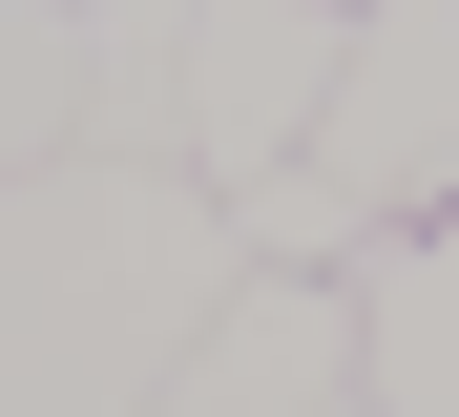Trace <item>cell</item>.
<instances>
[{"mask_svg":"<svg viewBox=\"0 0 459 417\" xmlns=\"http://www.w3.org/2000/svg\"><path fill=\"white\" fill-rule=\"evenodd\" d=\"M146 417H355V272H230Z\"/></svg>","mask_w":459,"mask_h":417,"instance_id":"cell-4","label":"cell"},{"mask_svg":"<svg viewBox=\"0 0 459 417\" xmlns=\"http://www.w3.org/2000/svg\"><path fill=\"white\" fill-rule=\"evenodd\" d=\"M230 209L188 167H42L0 188V417H146L168 355L230 313Z\"/></svg>","mask_w":459,"mask_h":417,"instance_id":"cell-1","label":"cell"},{"mask_svg":"<svg viewBox=\"0 0 459 417\" xmlns=\"http://www.w3.org/2000/svg\"><path fill=\"white\" fill-rule=\"evenodd\" d=\"M334 63H355V0H188V188L251 209L272 167L314 146Z\"/></svg>","mask_w":459,"mask_h":417,"instance_id":"cell-3","label":"cell"},{"mask_svg":"<svg viewBox=\"0 0 459 417\" xmlns=\"http://www.w3.org/2000/svg\"><path fill=\"white\" fill-rule=\"evenodd\" d=\"M314 188L397 250V230H459V0H355V63L314 105Z\"/></svg>","mask_w":459,"mask_h":417,"instance_id":"cell-2","label":"cell"},{"mask_svg":"<svg viewBox=\"0 0 459 417\" xmlns=\"http://www.w3.org/2000/svg\"><path fill=\"white\" fill-rule=\"evenodd\" d=\"M84 167H188V0H84Z\"/></svg>","mask_w":459,"mask_h":417,"instance_id":"cell-6","label":"cell"},{"mask_svg":"<svg viewBox=\"0 0 459 417\" xmlns=\"http://www.w3.org/2000/svg\"><path fill=\"white\" fill-rule=\"evenodd\" d=\"M355 417H459V230H397L355 272Z\"/></svg>","mask_w":459,"mask_h":417,"instance_id":"cell-5","label":"cell"},{"mask_svg":"<svg viewBox=\"0 0 459 417\" xmlns=\"http://www.w3.org/2000/svg\"><path fill=\"white\" fill-rule=\"evenodd\" d=\"M84 167V0H0V188Z\"/></svg>","mask_w":459,"mask_h":417,"instance_id":"cell-7","label":"cell"}]
</instances>
